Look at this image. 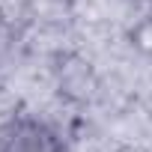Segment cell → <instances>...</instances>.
Here are the masks:
<instances>
[{"label": "cell", "mask_w": 152, "mask_h": 152, "mask_svg": "<svg viewBox=\"0 0 152 152\" xmlns=\"http://www.w3.org/2000/svg\"><path fill=\"white\" fill-rule=\"evenodd\" d=\"M0 152H63V137L39 116H12L0 125Z\"/></svg>", "instance_id": "6da1fadb"}, {"label": "cell", "mask_w": 152, "mask_h": 152, "mask_svg": "<svg viewBox=\"0 0 152 152\" xmlns=\"http://www.w3.org/2000/svg\"><path fill=\"white\" fill-rule=\"evenodd\" d=\"M134 3H152V0H134Z\"/></svg>", "instance_id": "7a4b0ae2"}]
</instances>
